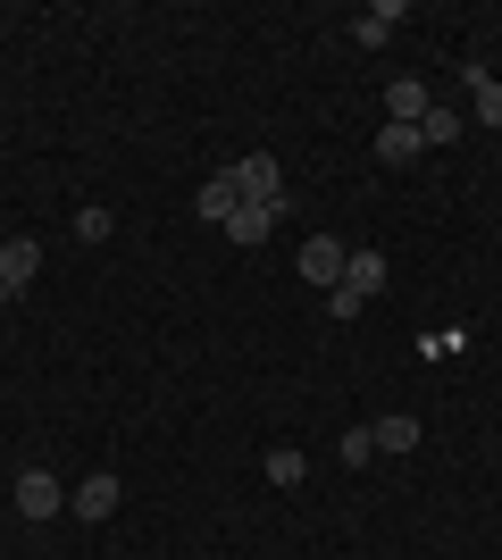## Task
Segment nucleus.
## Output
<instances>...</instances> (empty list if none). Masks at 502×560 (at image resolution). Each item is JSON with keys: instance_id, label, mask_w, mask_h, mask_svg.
<instances>
[{"instance_id": "6e6552de", "label": "nucleus", "mask_w": 502, "mask_h": 560, "mask_svg": "<svg viewBox=\"0 0 502 560\" xmlns=\"http://www.w3.org/2000/svg\"><path fill=\"white\" fill-rule=\"evenodd\" d=\"M460 93H469V109H478L486 126H494V135H502V84H494V75L478 68V59H469V68H460Z\"/></svg>"}, {"instance_id": "4468645a", "label": "nucleus", "mask_w": 502, "mask_h": 560, "mask_svg": "<svg viewBox=\"0 0 502 560\" xmlns=\"http://www.w3.org/2000/svg\"><path fill=\"white\" fill-rule=\"evenodd\" d=\"M302 477H311V460H302L293 444H277V452H268V486H302Z\"/></svg>"}, {"instance_id": "2eb2a0df", "label": "nucleus", "mask_w": 502, "mask_h": 560, "mask_svg": "<svg viewBox=\"0 0 502 560\" xmlns=\"http://www.w3.org/2000/svg\"><path fill=\"white\" fill-rule=\"evenodd\" d=\"M369 435H377V452H410L419 444V419H377Z\"/></svg>"}, {"instance_id": "f257e3e1", "label": "nucleus", "mask_w": 502, "mask_h": 560, "mask_svg": "<svg viewBox=\"0 0 502 560\" xmlns=\"http://www.w3.org/2000/svg\"><path fill=\"white\" fill-rule=\"evenodd\" d=\"M226 185H235L243 201H293V185H285V167L268 160V151H252V160H226Z\"/></svg>"}, {"instance_id": "f03ea898", "label": "nucleus", "mask_w": 502, "mask_h": 560, "mask_svg": "<svg viewBox=\"0 0 502 560\" xmlns=\"http://www.w3.org/2000/svg\"><path fill=\"white\" fill-rule=\"evenodd\" d=\"M285 218H293V201H243V210L226 218L218 234H226V243H243V252H260V243H268L277 226H285Z\"/></svg>"}, {"instance_id": "7ed1b4c3", "label": "nucleus", "mask_w": 502, "mask_h": 560, "mask_svg": "<svg viewBox=\"0 0 502 560\" xmlns=\"http://www.w3.org/2000/svg\"><path fill=\"white\" fill-rule=\"evenodd\" d=\"M9 502H17V518H50L59 502H68V486H59L50 468H25L17 486H9Z\"/></svg>"}, {"instance_id": "20e7f679", "label": "nucleus", "mask_w": 502, "mask_h": 560, "mask_svg": "<svg viewBox=\"0 0 502 560\" xmlns=\"http://www.w3.org/2000/svg\"><path fill=\"white\" fill-rule=\"evenodd\" d=\"M343 243H335V234H311V243H302V277L318 284V293H335V284H343Z\"/></svg>"}, {"instance_id": "1a4fd4ad", "label": "nucleus", "mask_w": 502, "mask_h": 560, "mask_svg": "<svg viewBox=\"0 0 502 560\" xmlns=\"http://www.w3.org/2000/svg\"><path fill=\"white\" fill-rule=\"evenodd\" d=\"M68 511H75V518H109V511H118V477H109V468H101V477H84V486L68 493Z\"/></svg>"}, {"instance_id": "9b49d317", "label": "nucleus", "mask_w": 502, "mask_h": 560, "mask_svg": "<svg viewBox=\"0 0 502 560\" xmlns=\"http://www.w3.org/2000/svg\"><path fill=\"white\" fill-rule=\"evenodd\" d=\"M192 210L210 218V226H226V218H235V210H243V192H235V185H226V167H218L210 185H201V201H192Z\"/></svg>"}, {"instance_id": "f8f14e48", "label": "nucleus", "mask_w": 502, "mask_h": 560, "mask_svg": "<svg viewBox=\"0 0 502 560\" xmlns=\"http://www.w3.org/2000/svg\"><path fill=\"white\" fill-rule=\"evenodd\" d=\"M377 284H385V252H352V259H343V293H360V302H369Z\"/></svg>"}, {"instance_id": "0eeeda50", "label": "nucleus", "mask_w": 502, "mask_h": 560, "mask_svg": "<svg viewBox=\"0 0 502 560\" xmlns=\"http://www.w3.org/2000/svg\"><path fill=\"white\" fill-rule=\"evenodd\" d=\"M428 84H419V75H394V84H385V117H394V126H419V117H428Z\"/></svg>"}, {"instance_id": "9d476101", "label": "nucleus", "mask_w": 502, "mask_h": 560, "mask_svg": "<svg viewBox=\"0 0 502 560\" xmlns=\"http://www.w3.org/2000/svg\"><path fill=\"white\" fill-rule=\"evenodd\" d=\"M419 151H428V142H419V126H394V117L377 126V160H385V167H410Z\"/></svg>"}, {"instance_id": "423d86ee", "label": "nucleus", "mask_w": 502, "mask_h": 560, "mask_svg": "<svg viewBox=\"0 0 502 560\" xmlns=\"http://www.w3.org/2000/svg\"><path fill=\"white\" fill-rule=\"evenodd\" d=\"M394 34H402V0H385V9H360V18H352V43L360 50H385Z\"/></svg>"}, {"instance_id": "ddd939ff", "label": "nucleus", "mask_w": 502, "mask_h": 560, "mask_svg": "<svg viewBox=\"0 0 502 560\" xmlns=\"http://www.w3.org/2000/svg\"><path fill=\"white\" fill-rule=\"evenodd\" d=\"M419 142H428V151L460 142V109H453V101H428V117H419Z\"/></svg>"}, {"instance_id": "a211bd4d", "label": "nucleus", "mask_w": 502, "mask_h": 560, "mask_svg": "<svg viewBox=\"0 0 502 560\" xmlns=\"http://www.w3.org/2000/svg\"><path fill=\"white\" fill-rule=\"evenodd\" d=\"M9 302H17V293H9V284H0V310H9Z\"/></svg>"}, {"instance_id": "dca6fc26", "label": "nucleus", "mask_w": 502, "mask_h": 560, "mask_svg": "<svg viewBox=\"0 0 502 560\" xmlns=\"http://www.w3.org/2000/svg\"><path fill=\"white\" fill-rule=\"evenodd\" d=\"M335 452H343V468H369V460H377V435H369V427H343V444H335Z\"/></svg>"}, {"instance_id": "39448f33", "label": "nucleus", "mask_w": 502, "mask_h": 560, "mask_svg": "<svg viewBox=\"0 0 502 560\" xmlns=\"http://www.w3.org/2000/svg\"><path fill=\"white\" fill-rule=\"evenodd\" d=\"M34 277H43V243H25V234H9V243H0V284H9V293H25Z\"/></svg>"}, {"instance_id": "f3484780", "label": "nucleus", "mask_w": 502, "mask_h": 560, "mask_svg": "<svg viewBox=\"0 0 502 560\" xmlns=\"http://www.w3.org/2000/svg\"><path fill=\"white\" fill-rule=\"evenodd\" d=\"M75 243H109V210H75Z\"/></svg>"}]
</instances>
